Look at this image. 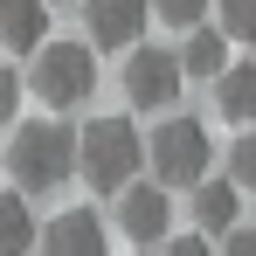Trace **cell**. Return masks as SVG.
<instances>
[{"mask_svg": "<svg viewBox=\"0 0 256 256\" xmlns=\"http://www.w3.org/2000/svg\"><path fill=\"white\" fill-rule=\"evenodd\" d=\"M214 28L228 42H256V0H214Z\"/></svg>", "mask_w": 256, "mask_h": 256, "instance_id": "5bb4252c", "label": "cell"}, {"mask_svg": "<svg viewBox=\"0 0 256 256\" xmlns=\"http://www.w3.org/2000/svg\"><path fill=\"white\" fill-rule=\"evenodd\" d=\"M180 84H187L180 56H166V48H132V62H125V97L138 104V111H173V104H180Z\"/></svg>", "mask_w": 256, "mask_h": 256, "instance_id": "5b68a950", "label": "cell"}, {"mask_svg": "<svg viewBox=\"0 0 256 256\" xmlns=\"http://www.w3.org/2000/svg\"><path fill=\"white\" fill-rule=\"evenodd\" d=\"M104 242H111V228H104L97 208H62L42 236H35L42 256H104Z\"/></svg>", "mask_w": 256, "mask_h": 256, "instance_id": "8992f818", "label": "cell"}, {"mask_svg": "<svg viewBox=\"0 0 256 256\" xmlns=\"http://www.w3.org/2000/svg\"><path fill=\"white\" fill-rule=\"evenodd\" d=\"M214 111L228 125H256V62H228L214 76Z\"/></svg>", "mask_w": 256, "mask_h": 256, "instance_id": "30bf717a", "label": "cell"}, {"mask_svg": "<svg viewBox=\"0 0 256 256\" xmlns=\"http://www.w3.org/2000/svg\"><path fill=\"white\" fill-rule=\"evenodd\" d=\"M180 70H187V76H222V70H228V35H222V28H187V48H180Z\"/></svg>", "mask_w": 256, "mask_h": 256, "instance_id": "7c38bea8", "label": "cell"}, {"mask_svg": "<svg viewBox=\"0 0 256 256\" xmlns=\"http://www.w3.org/2000/svg\"><path fill=\"white\" fill-rule=\"evenodd\" d=\"M90 42L97 48H138L146 21H152V0H84Z\"/></svg>", "mask_w": 256, "mask_h": 256, "instance_id": "52a82bcc", "label": "cell"}, {"mask_svg": "<svg viewBox=\"0 0 256 256\" xmlns=\"http://www.w3.org/2000/svg\"><path fill=\"white\" fill-rule=\"evenodd\" d=\"M35 250V214L28 194H0V256H28Z\"/></svg>", "mask_w": 256, "mask_h": 256, "instance_id": "4fadbf2b", "label": "cell"}, {"mask_svg": "<svg viewBox=\"0 0 256 256\" xmlns=\"http://www.w3.org/2000/svg\"><path fill=\"white\" fill-rule=\"evenodd\" d=\"M14 111H21V76H14V70L0 62V132L14 125Z\"/></svg>", "mask_w": 256, "mask_h": 256, "instance_id": "e0dca14e", "label": "cell"}, {"mask_svg": "<svg viewBox=\"0 0 256 256\" xmlns=\"http://www.w3.org/2000/svg\"><path fill=\"white\" fill-rule=\"evenodd\" d=\"M28 90L42 97L48 111H76L90 90H97L90 48L84 42H42V48H35V70H28Z\"/></svg>", "mask_w": 256, "mask_h": 256, "instance_id": "277c9868", "label": "cell"}, {"mask_svg": "<svg viewBox=\"0 0 256 256\" xmlns=\"http://www.w3.org/2000/svg\"><path fill=\"white\" fill-rule=\"evenodd\" d=\"M138 166H146V138L132 118H90L76 132V180H90L97 194H125Z\"/></svg>", "mask_w": 256, "mask_h": 256, "instance_id": "6da1fadb", "label": "cell"}, {"mask_svg": "<svg viewBox=\"0 0 256 256\" xmlns=\"http://www.w3.org/2000/svg\"><path fill=\"white\" fill-rule=\"evenodd\" d=\"M48 7H62V0H48Z\"/></svg>", "mask_w": 256, "mask_h": 256, "instance_id": "ffe728a7", "label": "cell"}, {"mask_svg": "<svg viewBox=\"0 0 256 256\" xmlns=\"http://www.w3.org/2000/svg\"><path fill=\"white\" fill-rule=\"evenodd\" d=\"M228 180H236L242 194H256V132H242V138L228 146Z\"/></svg>", "mask_w": 256, "mask_h": 256, "instance_id": "9a60e30c", "label": "cell"}, {"mask_svg": "<svg viewBox=\"0 0 256 256\" xmlns=\"http://www.w3.org/2000/svg\"><path fill=\"white\" fill-rule=\"evenodd\" d=\"M222 256H256V228H228L222 236Z\"/></svg>", "mask_w": 256, "mask_h": 256, "instance_id": "ac0fdd59", "label": "cell"}, {"mask_svg": "<svg viewBox=\"0 0 256 256\" xmlns=\"http://www.w3.org/2000/svg\"><path fill=\"white\" fill-rule=\"evenodd\" d=\"M48 35V0H0V48L35 56Z\"/></svg>", "mask_w": 256, "mask_h": 256, "instance_id": "9c48e42d", "label": "cell"}, {"mask_svg": "<svg viewBox=\"0 0 256 256\" xmlns=\"http://www.w3.org/2000/svg\"><path fill=\"white\" fill-rule=\"evenodd\" d=\"M236 214H242V187L236 180H194V222L201 228H236Z\"/></svg>", "mask_w": 256, "mask_h": 256, "instance_id": "8fae6325", "label": "cell"}, {"mask_svg": "<svg viewBox=\"0 0 256 256\" xmlns=\"http://www.w3.org/2000/svg\"><path fill=\"white\" fill-rule=\"evenodd\" d=\"M208 160H214V138L201 118H160L152 138H146V166L160 187H194L208 180Z\"/></svg>", "mask_w": 256, "mask_h": 256, "instance_id": "3957f363", "label": "cell"}, {"mask_svg": "<svg viewBox=\"0 0 256 256\" xmlns=\"http://www.w3.org/2000/svg\"><path fill=\"white\" fill-rule=\"evenodd\" d=\"M166 222H173V208H166V187L160 180H132L125 194H118V228H125L132 242H152Z\"/></svg>", "mask_w": 256, "mask_h": 256, "instance_id": "ba28073f", "label": "cell"}, {"mask_svg": "<svg viewBox=\"0 0 256 256\" xmlns=\"http://www.w3.org/2000/svg\"><path fill=\"white\" fill-rule=\"evenodd\" d=\"M166 256H214V242H208V236H173Z\"/></svg>", "mask_w": 256, "mask_h": 256, "instance_id": "d6986e66", "label": "cell"}, {"mask_svg": "<svg viewBox=\"0 0 256 256\" xmlns=\"http://www.w3.org/2000/svg\"><path fill=\"white\" fill-rule=\"evenodd\" d=\"M152 14H160L166 28H201V14H208V0H152Z\"/></svg>", "mask_w": 256, "mask_h": 256, "instance_id": "2e32d148", "label": "cell"}, {"mask_svg": "<svg viewBox=\"0 0 256 256\" xmlns=\"http://www.w3.org/2000/svg\"><path fill=\"white\" fill-rule=\"evenodd\" d=\"M7 173L21 194H48L62 180H76V132L62 118H42V125H21L14 146H7Z\"/></svg>", "mask_w": 256, "mask_h": 256, "instance_id": "7a4b0ae2", "label": "cell"}]
</instances>
